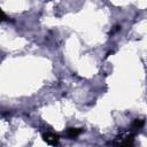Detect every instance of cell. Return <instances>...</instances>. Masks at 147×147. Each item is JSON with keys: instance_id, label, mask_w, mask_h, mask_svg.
<instances>
[{"instance_id": "1", "label": "cell", "mask_w": 147, "mask_h": 147, "mask_svg": "<svg viewBox=\"0 0 147 147\" xmlns=\"http://www.w3.org/2000/svg\"><path fill=\"white\" fill-rule=\"evenodd\" d=\"M44 139L46 140V142H48V144H51V145H56V144L59 142V138H57V136L54 134V133H46V134L44 136Z\"/></svg>"}, {"instance_id": "2", "label": "cell", "mask_w": 147, "mask_h": 147, "mask_svg": "<svg viewBox=\"0 0 147 147\" xmlns=\"http://www.w3.org/2000/svg\"><path fill=\"white\" fill-rule=\"evenodd\" d=\"M79 132H80V130H77V129H70V131H69V136H70V137H76V136L79 134Z\"/></svg>"}, {"instance_id": "3", "label": "cell", "mask_w": 147, "mask_h": 147, "mask_svg": "<svg viewBox=\"0 0 147 147\" xmlns=\"http://www.w3.org/2000/svg\"><path fill=\"white\" fill-rule=\"evenodd\" d=\"M2 17H3V13H2L1 10H0V21L2 20Z\"/></svg>"}]
</instances>
